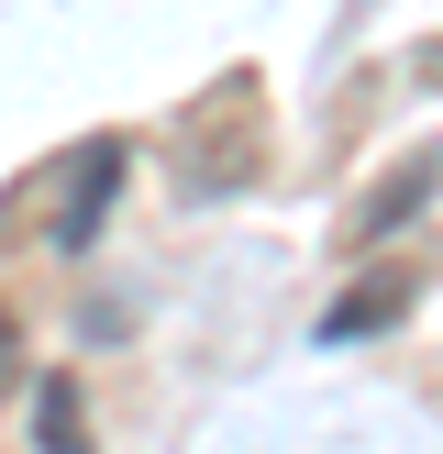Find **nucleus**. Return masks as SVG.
<instances>
[{"label": "nucleus", "instance_id": "f257e3e1", "mask_svg": "<svg viewBox=\"0 0 443 454\" xmlns=\"http://www.w3.org/2000/svg\"><path fill=\"white\" fill-rule=\"evenodd\" d=\"M399 310H410V278H366V288H344V300L322 310V344H354V333L399 322Z\"/></svg>", "mask_w": 443, "mask_h": 454}, {"label": "nucleus", "instance_id": "f03ea898", "mask_svg": "<svg viewBox=\"0 0 443 454\" xmlns=\"http://www.w3.org/2000/svg\"><path fill=\"white\" fill-rule=\"evenodd\" d=\"M34 454H89V421H78V388L66 377L34 388Z\"/></svg>", "mask_w": 443, "mask_h": 454}, {"label": "nucleus", "instance_id": "7ed1b4c3", "mask_svg": "<svg viewBox=\"0 0 443 454\" xmlns=\"http://www.w3.org/2000/svg\"><path fill=\"white\" fill-rule=\"evenodd\" d=\"M421 200H432V155H410V177H399V189H377L366 211H354V244L388 233V222H399V211H421Z\"/></svg>", "mask_w": 443, "mask_h": 454}, {"label": "nucleus", "instance_id": "20e7f679", "mask_svg": "<svg viewBox=\"0 0 443 454\" xmlns=\"http://www.w3.org/2000/svg\"><path fill=\"white\" fill-rule=\"evenodd\" d=\"M111 167H122L111 145H89V155H78V200H66V244H89V222H100V200H111Z\"/></svg>", "mask_w": 443, "mask_h": 454}, {"label": "nucleus", "instance_id": "39448f33", "mask_svg": "<svg viewBox=\"0 0 443 454\" xmlns=\"http://www.w3.org/2000/svg\"><path fill=\"white\" fill-rule=\"evenodd\" d=\"M12 377H22V333L0 322V388H12Z\"/></svg>", "mask_w": 443, "mask_h": 454}]
</instances>
